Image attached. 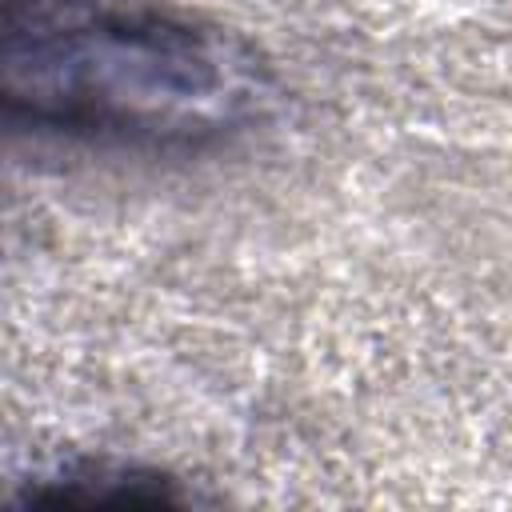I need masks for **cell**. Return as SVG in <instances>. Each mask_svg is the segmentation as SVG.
Returning <instances> with one entry per match:
<instances>
[{
	"label": "cell",
	"instance_id": "obj_2",
	"mask_svg": "<svg viewBox=\"0 0 512 512\" xmlns=\"http://www.w3.org/2000/svg\"><path fill=\"white\" fill-rule=\"evenodd\" d=\"M28 504H188L172 476L120 460H68L28 484Z\"/></svg>",
	"mask_w": 512,
	"mask_h": 512
},
{
	"label": "cell",
	"instance_id": "obj_1",
	"mask_svg": "<svg viewBox=\"0 0 512 512\" xmlns=\"http://www.w3.org/2000/svg\"><path fill=\"white\" fill-rule=\"evenodd\" d=\"M0 100L12 128L116 152H208L276 100L236 32L148 0H4Z\"/></svg>",
	"mask_w": 512,
	"mask_h": 512
}]
</instances>
